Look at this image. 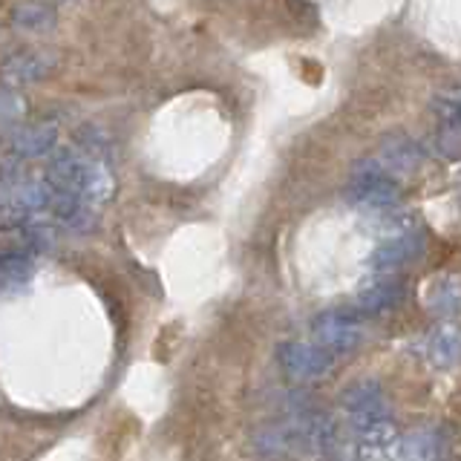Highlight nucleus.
Segmentation results:
<instances>
[{"label": "nucleus", "mask_w": 461, "mask_h": 461, "mask_svg": "<svg viewBox=\"0 0 461 461\" xmlns=\"http://www.w3.org/2000/svg\"><path fill=\"white\" fill-rule=\"evenodd\" d=\"M424 352L432 369H450L461 357V329L456 323H436L427 335Z\"/></svg>", "instance_id": "obj_9"}, {"label": "nucleus", "mask_w": 461, "mask_h": 461, "mask_svg": "<svg viewBox=\"0 0 461 461\" xmlns=\"http://www.w3.org/2000/svg\"><path fill=\"white\" fill-rule=\"evenodd\" d=\"M429 309L436 314H456L461 309V288L453 280L436 283L429 297Z\"/></svg>", "instance_id": "obj_18"}, {"label": "nucleus", "mask_w": 461, "mask_h": 461, "mask_svg": "<svg viewBox=\"0 0 461 461\" xmlns=\"http://www.w3.org/2000/svg\"><path fill=\"white\" fill-rule=\"evenodd\" d=\"M346 199H349L355 208L378 213V211H389L401 205V187L393 173H386V167L378 158H360L352 170L349 185H346Z\"/></svg>", "instance_id": "obj_2"}, {"label": "nucleus", "mask_w": 461, "mask_h": 461, "mask_svg": "<svg viewBox=\"0 0 461 461\" xmlns=\"http://www.w3.org/2000/svg\"><path fill=\"white\" fill-rule=\"evenodd\" d=\"M429 110L436 113L441 124H456L461 127V90H444L436 93L429 101Z\"/></svg>", "instance_id": "obj_17"}, {"label": "nucleus", "mask_w": 461, "mask_h": 461, "mask_svg": "<svg viewBox=\"0 0 461 461\" xmlns=\"http://www.w3.org/2000/svg\"><path fill=\"white\" fill-rule=\"evenodd\" d=\"M55 69V58L50 52L41 50H29V52H14L12 58H6L0 64V78H4L9 86H21V84H32L52 76Z\"/></svg>", "instance_id": "obj_8"}, {"label": "nucleus", "mask_w": 461, "mask_h": 461, "mask_svg": "<svg viewBox=\"0 0 461 461\" xmlns=\"http://www.w3.org/2000/svg\"><path fill=\"white\" fill-rule=\"evenodd\" d=\"M277 360L288 378L300 384L321 381L335 369V357L323 352L317 343H280Z\"/></svg>", "instance_id": "obj_5"}, {"label": "nucleus", "mask_w": 461, "mask_h": 461, "mask_svg": "<svg viewBox=\"0 0 461 461\" xmlns=\"http://www.w3.org/2000/svg\"><path fill=\"white\" fill-rule=\"evenodd\" d=\"M424 251H427V237L421 230H415L410 237L381 242L369 257V268L378 274H398L407 266L418 263V259L424 257Z\"/></svg>", "instance_id": "obj_6"}, {"label": "nucleus", "mask_w": 461, "mask_h": 461, "mask_svg": "<svg viewBox=\"0 0 461 461\" xmlns=\"http://www.w3.org/2000/svg\"><path fill=\"white\" fill-rule=\"evenodd\" d=\"M398 447H401L398 427L393 421H384L360 429L352 444V453L357 461H393L398 458Z\"/></svg>", "instance_id": "obj_7"}, {"label": "nucleus", "mask_w": 461, "mask_h": 461, "mask_svg": "<svg viewBox=\"0 0 461 461\" xmlns=\"http://www.w3.org/2000/svg\"><path fill=\"white\" fill-rule=\"evenodd\" d=\"M12 21L26 32H50L58 21V12L52 6H18L12 12Z\"/></svg>", "instance_id": "obj_16"}, {"label": "nucleus", "mask_w": 461, "mask_h": 461, "mask_svg": "<svg viewBox=\"0 0 461 461\" xmlns=\"http://www.w3.org/2000/svg\"><path fill=\"white\" fill-rule=\"evenodd\" d=\"M314 340L323 352L335 355H349L364 343V326H360V314L352 309H329L314 317L312 323Z\"/></svg>", "instance_id": "obj_3"}, {"label": "nucleus", "mask_w": 461, "mask_h": 461, "mask_svg": "<svg viewBox=\"0 0 461 461\" xmlns=\"http://www.w3.org/2000/svg\"><path fill=\"white\" fill-rule=\"evenodd\" d=\"M403 297H407V285L395 277H381L357 294V309L364 314H384L389 309H395Z\"/></svg>", "instance_id": "obj_11"}, {"label": "nucleus", "mask_w": 461, "mask_h": 461, "mask_svg": "<svg viewBox=\"0 0 461 461\" xmlns=\"http://www.w3.org/2000/svg\"><path fill=\"white\" fill-rule=\"evenodd\" d=\"M441 456H444V436L436 427H421L401 436V447H398L401 461H441Z\"/></svg>", "instance_id": "obj_12"}, {"label": "nucleus", "mask_w": 461, "mask_h": 461, "mask_svg": "<svg viewBox=\"0 0 461 461\" xmlns=\"http://www.w3.org/2000/svg\"><path fill=\"white\" fill-rule=\"evenodd\" d=\"M340 407L346 415H349V424L355 427V432L389 421V407H386L384 389L372 378L355 381L346 386L340 395Z\"/></svg>", "instance_id": "obj_4"}, {"label": "nucleus", "mask_w": 461, "mask_h": 461, "mask_svg": "<svg viewBox=\"0 0 461 461\" xmlns=\"http://www.w3.org/2000/svg\"><path fill=\"white\" fill-rule=\"evenodd\" d=\"M418 216L407 208H389V211H378L369 220V228H372V234H378L384 237V242L389 240H401V237H410L418 230Z\"/></svg>", "instance_id": "obj_14"}, {"label": "nucleus", "mask_w": 461, "mask_h": 461, "mask_svg": "<svg viewBox=\"0 0 461 461\" xmlns=\"http://www.w3.org/2000/svg\"><path fill=\"white\" fill-rule=\"evenodd\" d=\"M436 144H438V153L450 162H458L461 158V127L456 124H441L438 133H436Z\"/></svg>", "instance_id": "obj_19"}, {"label": "nucleus", "mask_w": 461, "mask_h": 461, "mask_svg": "<svg viewBox=\"0 0 461 461\" xmlns=\"http://www.w3.org/2000/svg\"><path fill=\"white\" fill-rule=\"evenodd\" d=\"M378 162L386 167V173H415L427 162V153L418 141L407 136H389L381 144V158Z\"/></svg>", "instance_id": "obj_10"}, {"label": "nucleus", "mask_w": 461, "mask_h": 461, "mask_svg": "<svg viewBox=\"0 0 461 461\" xmlns=\"http://www.w3.org/2000/svg\"><path fill=\"white\" fill-rule=\"evenodd\" d=\"M458 199H461V182H458Z\"/></svg>", "instance_id": "obj_21"}, {"label": "nucleus", "mask_w": 461, "mask_h": 461, "mask_svg": "<svg viewBox=\"0 0 461 461\" xmlns=\"http://www.w3.org/2000/svg\"><path fill=\"white\" fill-rule=\"evenodd\" d=\"M47 185L52 194L81 199L86 208L104 205L113 196V173L107 165L81 150L58 153L47 167Z\"/></svg>", "instance_id": "obj_1"}, {"label": "nucleus", "mask_w": 461, "mask_h": 461, "mask_svg": "<svg viewBox=\"0 0 461 461\" xmlns=\"http://www.w3.org/2000/svg\"><path fill=\"white\" fill-rule=\"evenodd\" d=\"M58 130L52 124H29L12 136V150L18 158H38L55 148Z\"/></svg>", "instance_id": "obj_13"}, {"label": "nucleus", "mask_w": 461, "mask_h": 461, "mask_svg": "<svg viewBox=\"0 0 461 461\" xmlns=\"http://www.w3.org/2000/svg\"><path fill=\"white\" fill-rule=\"evenodd\" d=\"M21 110V101L18 98H9V104H4V93H0V119H12V115H18Z\"/></svg>", "instance_id": "obj_20"}, {"label": "nucleus", "mask_w": 461, "mask_h": 461, "mask_svg": "<svg viewBox=\"0 0 461 461\" xmlns=\"http://www.w3.org/2000/svg\"><path fill=\"white\" fill-rule=\"evenodd\" d=\"M32 274V251L26 249H4L0 251V288H12Z\"/></svg>", "instance_id": "obj_15"}]
</instances>
